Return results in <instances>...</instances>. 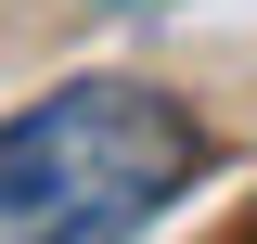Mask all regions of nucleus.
Returning a JSON list of instances; mask_svg holds the SVG:
<instances>
[{
	"mask_svg": "<svg viewBox=\"0 0 257 244\" xmlns=\"http://www.w3.org/2000/svg\"><path fill=\"white\" fill-rule=\"evenodd\" d=\"M103 13H142V0H103Z\"/></svg>",
	"mask_w": 257,
	"mask_h": 244,
	"instance_id": "nucleus-2",
	"label": "nucleus"
},
{
	"mask_svg": "<svg viewBox=\"0 0 257 244\" xmlns=\"http://www.w3.org/2000/svg\"><path fill=\"white\" fill-rule=\"evenodd\" d=\"M206 167V129L142 77H77V90L0 116V244H116Z\"/></svg>",
	"mask_w": 257,
	"mask_h": 244,
	"instance_id": "nucleus-1",
	"label": "nucleus"
}]
</instances>
